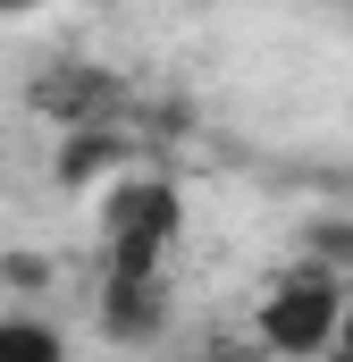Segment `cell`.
Segmentation results:
<instances>
[{
    "instance_id": "1",
    "label": "cell",
    "mask_w": 353,
    "mask_h": 362,
    "mask_svg": "<svg viewBox=\"0 0 353 362\" xmlns=\"http://www.w3.org/2000/svg\"><path fill=\"white\" fill-rule=\"evenodd\" d=\"M176 236H185V194L152 169H109L101 194V286H169Z\"/></svg>"
},
{
    "instance_id": "2",
    "label": "cell",
    "mask_w": 353,
    "mask_h": 362,
    "mask_svg": "<svg viewBox=\"0 0 353 362\" xmlns=\"http://www.w3.org/2000/svg\"><path fill=\"white\" fill-rule=\"evenodd\" d=\"M345 303H353V278L337 262H320V253H303L294 270L269 278V295L253 303V337L269 354H337Z\"/></svg>"
},
{
    "instance_id": "3",
    "label": "cell",
    "mask_w": 353,
    "mask_h": 362,
    "mask_svg": "<svg viewBox=\"0 0 353 362\" xmlns=\"http://www.w3.org/2000/svg\"><path fill=\"white\" fill-rule=\"evenodd\" d=\"M68 337L51 320H0V362H59Z\"/></svg>"
},
{
    "instance_id": "4",
    "label": "cell",
    "mask_w": 353,
    "mask_h": 362,
    "mask_svg": "<svg viewBox=\"0 0 353 362\" xmlns=\"http://www.w3.org/2000/svg\"><path fill=\"white\" fill-rule=\"evenodd\" d=\"M34 8H51V0H0V17H34Z\"/></svg>"
}]
</instances>
